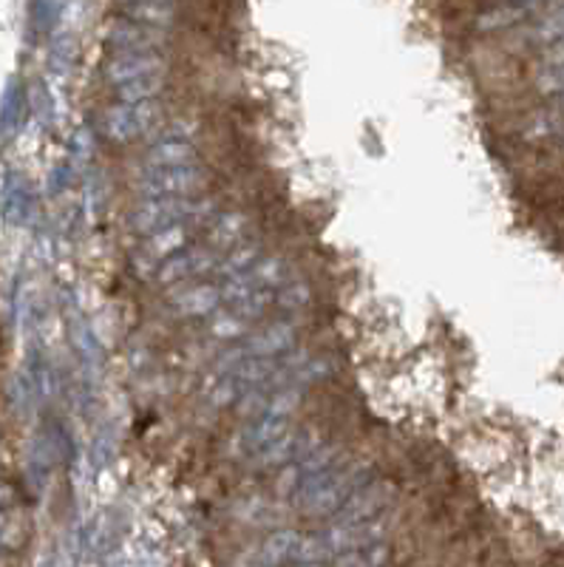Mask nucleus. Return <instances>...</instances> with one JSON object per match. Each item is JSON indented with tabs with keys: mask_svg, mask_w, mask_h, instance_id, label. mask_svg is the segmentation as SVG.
Listing matches in <instances>:
<instances>
[{
	"mask_svg": "<svg viewBox=\"0 0 564 567\" xmlns=\"http://www.w3.org/2000/svg\"><path fill=\"white\" fill-rule=\"evenodd\" d=\"M562 100H564V97H562Z\"/></svg>",
	"mask_w": 564,
	"mask_h": 567,
	"instance_id": "obj_24",
	"label": "nucleus"
},
{
	"mask_svg": "<svg viewBox=\"0 0 564 567\" xmlns=\"http://www.w3.org/2000/svg\"><path fill=\"white\" fill-rule=\"evenodd\" d=\"M250 239V227H247V219L236 210H222L211 216V227H207V241L205 245L211 250H216L218 256H227L236 247L247 245Z\"/></svg>",
	"mask_w": 564,
	"mask_h": 567,
	"instance_id": "obj_13",
	"label": "nucleus"
},
{
	"mask_svg": "<svg viewBox=\"0 0 564 567\" xmlns=\"http://www.w3.org/2000/svg\"><path fill=\"white\" fill-rule=\"evenodd\" d=\"M383 508V494H380L378 483H363L352 496H349L343 508L332 516L335 523H363V519H375Z\"/></svg>",
	"mask_w": 564,
	"mask_h": 567,
	"instance_id": "obj_15",
	"label": "nucleus"
},
{
	"mask_svg": "<svg viewBox=\"0 0 564 567\" xmlns=\"http://www.w3.org/2000/svg\"><path fill=\"white\" fill-rule=\"evenodd\" d=\"M389 565V545L386 542H375V545H363L349 554H340L332 559V567H386Z\"/></svg>",
	"mask_w": 564,
	"mask_h": 567,
	"instance_id": "obj_18",
	"label": "nucleus"
},
{
	"mask_svg": "<svg viewBox=\"0 0 564 567\" xmlns=\"http://www.w3.org/2000/svg\"><path fill=\"white\" fill-rule=\"evenodd\" d=\"M533 38L542 45H562L564 43V0L547 9L533 27Z\"/></svg>",
	"mask_w": 564,
	"mask_h": 567,
	"instance_id": "obj_19",
	"label": "nucleus"
},
{
	"mask_svg": "<svg viewBox=\"0 0 564 567\" xmlns=\"http://www.w3.org/2000/svg\"><path fill=\"white\" fill-rule=\"evenodd\" d=\"M304 536L298 530H276L242 559V567H287L298 559Z\"/></svg>",
	"mask_w": 564,
	"mask_h": 567,
	"instance_id": "obj_11",
	"label": "nucleus"
},
{
	"mask_svg": "<svg viewBox=\"0 0 564 567\" xmlns=\"http://www.w3.org/2000/svg\"><path fill=\"white\" fill-rule=\"evenodd\" d=\"M20 542H23V523L14 511H9L0 516V548H18Z\"/></svg>",
	"mask_w": 564,
	"mask_h": 567,
	"instance_id": "obj_21",
	"label": "nucleus"
},
{
	"mask_svg": "<svg viewBox=\"0 0 564 567\" xmlns=\"http://www.w3.org/2000/svg\"><path fill=\"white\" fill-rule=\"evenodd\" d=\"M174 14V0H122V18L136 20L142 27L165 29Z\"/></svg>",
	"mask_w": 564,
	"mask_h": 567,
	"instance_id": "obj_16",
	"label": "nucleus"
},
{
	"mask_svg": "<svg viewBox=\"0 0 564 567\" xmlns=\"http://www.w3.org/2000/svg\"><path fill=\"white\" fill-rule=\"evenodd\" d=\"M211 216V202L199 199V196H187V199H136L134 210H131V227L140 236H151V233L167 230V227H199Z\"/></svg>",
	"mask_w": 564,
	"mask_h": 567,
	"instance_id": "obj_4",
	"label": "nucleus"
},
{
	"mask_svg": "<svg viewBox=\"0 0 564 567\" xmlns=\"http://www.w3.org/2000/svg\"><path fill=\"white\" fill-rule=\"evenodd\" d=\"M185 162H199L196 159L193 136L180 128H167L165 134H160L151 142V148L145 154V159H142V165H185Z\"/></svg>",
	"mask_w": 564,
	"mask_h": 567,
	"instance_id": "obj_14",
	"label": "nucleus"
},
{
	"mask_svg": "<svg viewBox=\"0 0 564 567\" xmlns=\"http://www.w3.org/2000/svg\"><path fill=\"white\" fill-rule=\"evenodd\" d=\"M218 307H225V301L216 281H187L171 296V310L180 318H205L213 316Z\"/></svg>",
	"mask_w": 564,
	"mask_h": 567,
	"instance_id": "obj_10",
	"label": "nucleus"
},
{
	"mask_svg": "<svg viewBox=\"0 0 564 567\" xmlns=\"http://www.w3.org/2000/svg\"><path fill=\"white\" fill-rule=\"evenodd\" d=\"M109 52H162L165 34L162 29L142 27L136 20L120 18L105 34Z\"/></svg>",
	"mask_w": 564,
	"mask_h": 567,
	"instance_id": "obj_12",
	"label": "nucleus"
},
{
	"mask_svg": "<svg viewBox=\"0 0 564 567\" xmlns=\"http://www.w3.org/2000/svg\"><path fill=\"white\" fill-rule=\"evenodd\" d=\"M222 261L216 250H211L207 245L199 247H185L176 256H171L160 270L154 272L160 284H174V287H182L187 281H199V278L213 276L216 265Z\"/></svg>",
	"mask_w": 564,
	"mask_h": 567,
	"instance_id": "obj_8",
	"label": "nucleus"
},
{
	"mask_svg": "<svg viewBox=\"0 0 564 567\" xmlns=\"http://www.w3.org/2000/svg\"><path fill=\"white\" fill-rule=\"evenodd\" d=\"M369 480L372 477L366 474L363 465L352 463V460H335L327 471H321L298 491L293 503L309 516H335L349 496Z\"/></svg>",
	"mask_w": 564,
	"mask_h": 567,
	"instance_id": "obj_3",
	"label": "nucleus"
},
{
	"mask_svg": "<svg viewBox=\"0 0 564 567\" xmlns=\"http://www.w3.org/2000/svg\"><path fill=\"white\" fill-rule=\"evenodd\" d=\"M12 491L7 488V485H0V516L3 514H9V511H12Z\"/></svg>",
	"mask_w": 564,
	"mask_h": 567,
	"instance_id": "obj_22",
	"label": "nucleus"
},
{
	"mask_svg": "<svg viewBox=\"0 0 564 567\" xmlns=\"http://www.w3.org/2000/svg\"><path fill=\"white\" fill-rule=\"evenodd\" d=\"M539 89L553 97H564V54L553 58L551 65L539 74Z\"/></svg>",
	"mask_w": 564,
	"mask_h": 567,
	"instance_id": "obj_20",
	"label": "nucleus"
},
{
	"mask_svg": "<svg viewBox=\"0 0 564 567\" xmlns=\"http://www.w3.org/2000/svg\"><path fill=\"white\" fill-rule=\"evenodd\" d=\"M156 100H145V103H122L116 100L109 111H105L103 128L105 136L116 145H125V142H134L140 136H145L151 131V125L156 123Z\"/></svg>",
	"mask_w": 564,
	"mask_h": 567,
	"instance_id": "obj_7",
	"label": "nucleus"
},
{
	"mask_svg": "<svg viewBox=\"0 0 564 567\" xmlns=\"http://www.w3.org/2000/svg\"><path fill=\"white\" fill-rule=\"evenodd\" d=\"M140 199H187L202 187L199 162L185 165H142Z\"/></svg>",
	"mask_w": 564,
	"mask_h": 567,
	"instance_id": "obj_6",
	"label": "nucleus"
},
{
	"mask_svg": "<svg viewBox=\"0 0 564 567\" xmlns=\"http://www.w3.org/2000/svg\"><path fill=\"white\" fill-rule=\"evenodd\" d=\"M296 440L298 432L293 414H258L247 417V423L242 425V432L233 440V452L253 468H273V465L281 468Z\"/></svg>",
	"mask_w": 564,
	"mask_h": 567,
	"instance_id": "obj_1",
	"label": "nucleus"
},
{
	"mask_svg": "<svg viewBox=\"0 0 564 567\" xmlns=\"http://www.w3.org/2000/svg\"><path fill=\"white\" fill-rule=\"evenodd\" d=\"M287 567H327V565H324V561H293V565Z\"/></svg>",
	"mask_w": 564,
	"mask_h": 567,
	"instance_id": "obj_23",
	"label": "nucleus"
},
{
	"mask_svg": "<svg viewBox=\"0 0 564 567\" xmlns=\"http://www.w3.org/2000/svg\"><path fill=\"white\" fill-rule=\"evenodd\" d=\"M247 329H250V321L242 316L233 307H218L213 312V321L207 323V338L211 341H238V338L247 336Z\"/></svg>",
	"mask_w": 564,
	"mask_h": 567,
	"instance_id": "obj_17",
	"label": "nucleus"
},
{
	"mask_svg": "<svg viewBox=\"0 0 564 567\" xmlns=\"http://www.w3.org/2000/svg\"><path fill=\"white\" fill-rule=\"evenodd\" d=\"M298 343V327L287 318H276L267 327L247 332L238 338L227 352L218 354L216 367H233V363L244 361H273V358H284V354L296 352Z\"/></svg>",
	"mask_w": 564,
	"mask_h": 567,
	"instance_id": "obj_5",
	"label": "nucleus"
},
{
	"mask_svg": "<svg viewBox=\"0 0 564 567\" xmlns=\"http://www.w3.org/2000/svg\"><path fill=\"white\" fill-rule=\"evenodd\" d=\"M105 83L122 103L156 100L165 83V58L162 52H109Z\"/></svg>",
	"mask_w": 564,
	"mask_h": 567,
	"instance_id": "obj_2",
	"label": "nucleus"
},
{
	"mask_svg": "<svg viewBox=\"0 0 564 567\" xmlns=\"http://www.w3.org/2000/svg\"><path fill=\"white\" fill-rule=\"evenodd\" d=\"M193 227H167V230H156L151 236H142L140 247H136L134 265L140 270V276H154L167 258L176 256L180 250H185L191 245Z\"/></svg>",
	"mask_w": 564,
	"mask_h": 567,
	"instance_id": "obj_9",
	"label": "nucleus"
}]
</instances>
